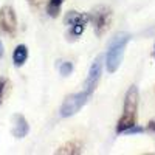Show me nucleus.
I'll use <instances>...</instances> for the list:
<instances>
[{"label":"nucleus","mask_w":155,"mask_h":155,"mask_svg":"<svg viewBox=\"0 0 155 155\" xmlns=\"http://www.w3.org/2000/svg\"><path fill=\"white\" fill-rule=\"evenodd\" d=\"M101 73H102V64H101V58H96L95 62L90 65L88 74H87V79L84 82V88L90 90L92 93H95V90L98 87V82L101 79Z\"/></svg>","instance_id":"7"},{"label":"nucleus","mask_w":155,"mask_h":155,"mask_svg":"<svg viewBox=\"0 0 155 155\" xmlns=\"http://www.w3.org/2000/svg\"><path fill=\"white\" fill-rule=\"evenodd\" d=\"M28 59V48L27 45H17L12 51V62L16 67H22Z\"/></svg>","instance_id":"9"},{"label":"nucleus","mask_w":155,"mask_h":155,"mask_svg":"<svg viewBox=\"0 0 155 155\" xmlns=\"http://www.w3.org/2000/svg\"><path fill=\"white\" fill-rule=\"evenodd\" d=\"M65 25L70 27V36L71 37H79L85 27L90 23L88 14H81V12H76V11H68L65 14V19H64Z\"/></svg>","instance_id":"5"},{"label":"nucleus","mask_w":155,"mask_h":155,"mask_svg":"<svg viewBox=\"0 0 155 155\" xmlns=\"http://www.w3.org/2000/svg\"><path fill=\"white\" fill-rule=\"evenodd\" d=\"M138 88L137 85L129 87L127 93L124 96V107H123V115L116 123V134H124L127 129H130L137 124V116H138Z\"/></svg>","instance_id":"1"},{"label":"nucleus","mask_w":155,"mask_h":155,"mask_svg":"<svg viewBox=\"0 0 155 155\" xmlns=\"http://www.w3.org/2000/svg\"><path fill=\"white\" fill-rule=\"evenodd\" d=\"M143 132H144V127H141V126L135 124L134 127L127 129V130L124 132V135H138V134H143Z\"/></svg>","instance_id":"14"},{"label":"nucleus","mask_w":155,"mask_h":155,"mask_svg":"<svg viewBox=\"0 0 155 155\" xmlns=\"http://www.w3.org/2000/svg\"><path fill=\"white\" fill-rule=\"evenodd\" d=\"M0 28L9 36H14L17 31V17L16 12L11 6H2L0 8Z\"/></svg>","instance_id":"6"},{"label":"nucleus","mask_w":155,"mask_h":155,"mask_svg":"<svg viewBox=\"0 0 155 155\" xmlns=\"http://www.w3.org/2000/svg\"><path fill=\"white\" fill-rule=\"evenodd\" d=\"M152 56L155 58V44H153V51H152Z\"/></svg>","instance_id":"18"},{"label":"nucleus","mask_w":155,"mask_h":155,"mask_svg":"<svg viewBox=\"0 0 155 155\" xmlns=\"http://www.w3.org/2000/svg\"><path fill=\"white\" fill-rule=\"evenodd\" d=\"M81 152H82V149H81L79 144H78V143H71V144H68L67 147L59 149L56 153H81Z\"/></svg>","instance_id":"12"},{"label":"nucleus","mask_w":155,"mask_h":155,"mask_svg":"<svg viewBox=\"0 0 155 155\" xmlns=\"http://www.w3.org/2000/svg\"><path fill=\"white\" fill-rule=\"evenodd\" d=\"M27 2L34 8H41L42 5H45V2H48V0H27Z\"/></svg>","instance_id":"15"},{"label":"nucleus","mask_w":155,"mask_h":155,"mask_svg":"<svg viewBox=\"0 0 155 155\" xmlns=\"http://www.w3.org/2000/svg\"><path fill=\"white\" fill-rule=\"evenodd\" d=\"M147 130L152 132V134H155V120H152V121L147 124Z\"/></svg>","instance_id":"16"},{"label":"nucleus","mask_w":155,"mask_h":155,"mask_svg":"<svg viewBox=\"0 0 155 155\" xmlns=\"http://www.w3.org/2000/svg\"><path fill=\"white\" fill-rule=\"evenodd\" d=\"M64 2H65V0H48L47 2V14L50 17H58Z\"/></svg>","instance_id":"10"},{"label":"nucleus","mask_w":155,"mask_h":155,"mask_svg":"<svg viewBox=\"0 0 155 155\" xmlns=\"http://www.w3.org/2000/svg\"><path fill=\"white\" fill-rule=\"evenodd\" d=\"M130 39L132 36L129 33H118L110 39L107 53H106V68L109 73H115L120 68L123 58H124L126 47L130 42Z\"/></svg>","instance_id":"2"},{"label":"nucleus","mask_w":155,"mask_h":155,"mask_svg":"<svg viewBox=\"0 0 155 155\" xmlns=\"http://www.w3.org/2000/svg\"><path fill=\"white\" fill-rule=\"evenodd\" d=\"M8 79L6 78H0V104L3 102V98H5V92L8 88Z\"/></svg>","instance_id":"13"},{"label":"nucleus","mask_w":155,"mask_h":155,"mask_svg":"<svg viewBox=\"0 0 155 155\" xmlns=\"http://www.w3.org/2000/svg\"><path fill=\"white\" fill-rule=\"evenodd\" d=\"M92 95L93 93L87 88H82L81 92H78V93L68 95L65 99H64L62 106H61V110H59L61 116L62 118H70V116L76 115L88 102V99L92 98Z\"/></svg>","instance_id":"3"},{"label":"nucleus","mask_w":155,"mask_h":155,"mask_svg":"<svg viewBox=\"0 0 155 155\" xmlns=\"http://www.w3.org/2000/svg\"><path fill=\"white\" fill-rule=\"evenodd\" d=\"M110 17H112V12L106 6H96L93 11L88 12L90 23L93 25L96 36H102V34H104V31L109 28Z\"/></svg>","instance_id":"4"},{"label":"nucleus","mask_w":155,"mask_h":155,"mask_svg":"<svg viewBox=\"0 0 155 155\" xmlns=\"http://www.w3.org/2000/svg\"><path fill=\"white\" fill-rule=\"evenodd\" d=\"M3 54H5V47H3L2 39H0V58H3Z\"/></svg>","instance_id":"17"},{"label":"nucleus","mask_w":155,"mask_h":155,"mask_svg":"<svg viewBox=\"0 0 155 155\" xmlns=\"http://www.w3.org/2000/svg\"><path fill=\"white\" fill-rule=\"evenodd\" d=\"M59 73H61V76H64V78L70 76V74L73 73V64L68 62V61L61 62V65H59Z\"/></svg>","instance_id":"11"},{"label":"nucleus","mask_w":155,"mask_h":155,"mask_svg":"<svg viewBox=\"0 0 155 155\" xmlns=\"http://www.w3.org/2000/svg\"><path fill=\"white\" fill-rule=\"evenodd\" d=\"M30 132V124L27 121L23 115L16 113L12 116V129H11V134L14 138H25Z\"/></svg>","instance_id":"8"}]
</instances>
